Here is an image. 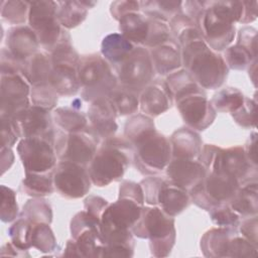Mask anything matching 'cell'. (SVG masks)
Segmentation results:
<instances>
[{"mask_svg":"<svg viewBox=\"0 0 258 258\" xmlns=\"http://www.w3.org/2000/svg\"><path fill=\"white\" fill-rule=\"evenodd\" d=\"M140 3L139 1H131V0H120L114 1L110 5V12L114 19L119 20L126 14L132 12H139Z\"/></svg>","mask_w":258,"mask_h":258,"instance_id":"52","label":"cell"},{"mask_svg":"<svg viewBox=\"0 0 258 258\" xmlns=\"http://www.w3.org/2000/svg\"><path fill=\"white\" fill-rule=\"evenodd\" d=\"M180 50L184 70L202 89L215 90L224 84L229 69L223 56L210 48L204 39L195 40Z\"/></svg>","mask_w":258,"mask_h":258,"instance_id":"2","label":"cell"},{"mask_svg":"<svg viewBox=\"0 0 258 258\" xmlns=\"http://www.w3.org/2000/svg\"><path fill=\"white\" fill-rule=\"evenodd\" d=\"M1 220L4 223L13 222L18 217V205L16 194L11 188L1 185Z\"/></svg>","mask_w":258,"mask_h":258,"instance_id":"49","label":"cell"},{"mask_svg":"<svg viewBox=\"0 0 258 258\" xmlns=\"http://www.w3.org/2000/svg\"><path fill=\"white\" fill-rule=\"evenodd\" d=\"M71 233L79 257H102L105 240L100 219L87 211L79 212L71 221Z\"/></svg>","mask_w":258,"mask_h":258,"instance_id":"13","label":"cell"},{"mask_svg":"<svg viewBox=\"0 0 258 258\" xmlns=\"http://www.w3.org/2000/svg\"><path fill=\"white\" fill-rule=\"evenodd\" d=\"M133 160L134 147L125 137L104 139L89 164L92 183L101 187L120 180Z\"/></svg>","mask_w":258,"mask_h":258,"instance_id":"1","label":"cell"},{"mask_svg":"<svg viewBox=\"0 0 258 258\" xmlns=\"http://www.w3.org/2000/svg\"><path fill=\"white\" fill-rule=\"evenodd\" d=\"M172 158L195 159L202 150L200 135L189 127H182L172 133L169 138Z\"/></svg>","mask_w":258,"mask_h":258,"instance_id":"27","label":"cell"},{"mask_svg":"<svg viewBox=\"0 0 258 258\" xmlns=\"http://www.w3.org/2000/svg\"><path fill=\"white\" fill-rule=\"evenodd\" d=\"M13 119L21 138H41L54 144L52 116L41 107L30 105Z\"/></svg>","mask_w":258,"mask_h":258,"instance_id":"18","label":"cell"},{"mask_svg":"<svg viewBox=\"0 0 258 258\" xmlns=\"http://www.w3.org/2000/svg\"><path fill=\"white\" fill-rule=\"evenodd\" d=\"M140 9L143 14L150 17L159 19L165 22L174 17L176 14L182 13V2L181 1H160V0H149L140 1Z\"/></svg>","mask_w":258,"mask_h":258,"instance_id":"33","label":"cell"},{"mask_svg":"<svg viewBox=\"0 0 258 258\" xmlns=\"http://www.w3.org/2000/svg\"><path fill=\"white\" fill-rule=\"evenodd\" d=\"M84 206H85V211H87L91 215L101 220V217L105 212V210L107 209V207L109 206V203L105 199L99 196L90 195L85 199Z\"/></svg>","mask_w":258,"mask_h":258,"instance_id":"53","label":"cell"},{"mask_svg":"<svg viewBox=\"0 0 258 258\" xmlns=\"http://www.w3.org/2000/svg\"><path fill=\"white\" fill-rule=\"evenodd\" d=\"M134 236L149 240L151 254L166 257L175 242L174 219L158 207H143L140 217L131 228Z\"/></svg>","mask_w":258,"mask_h":258,"instance_id":"3","label":"cell"},{"mask_svg":"<svg viewBox=\"0 0 258 258\" xmlns=\"http://www.w3.org/2000/svg\"><path fill=\"white\" fill-rule=\"evenodd\" d=\"M256 107L257 102L255 99L245 97L242 106L231 115L238 125L244 128H255L257 121Z\"/></svg>","mask_w":258,"mask_h":258,"instance_id":"48","label":"cell"},{"mask_svg":"<svg viewBox=\"0 0 258 258\" xmlns=\"http://www.w3.org/2000/svg\"><path fill=\"white\" fill-rule=\"evenodd\" d=\"M119 30L121 34L131 43L144 44L149 30V19L139 12L126 14L119 20Z\"/></svg>","mask_w":258,"mask_h":258,"instance_id":"29","label":"cell"},{"mask_svg":"<svg viewBox=\"0 0 258 258\" xmlns=\"http://www.w3.org/2000/svg\"><path fill=\"white\" fill-rule=\"evenodd\" d=\"M184 123L192 130H205L215 120L217 111L203 89L187 94L175 102Z\"/></svg>","mask_w":258,"mask_h":258,"instance_id":"16","label":"cell"},{"mask_svg":"<svg viewBox=\"0 0 258 258\" xmlns=\"http://www.w3.org/2000/svg\"><path fill=\"white\" fill-rule=\"evenodd\" d=\"M48 84L57 95L72 96L80 90L77 68L69 66H52Z\"/></svg>","mask_w":258,"mask_h":258,"instance_id":"30","label":"cell"},{"mask_svg":"<svg viewBox=\"0 0 258 258\" xmlns=\"http://www.w3.org/2000/svg\"><path fill=\"white\" fill-rule=\"evenodd\" d=\"M150 56L154 71L161 76H168L181 67V50L172 38L156 47L151 48Z\"/></svg>","mask_w":258,"mask_h":258,"instance_id":"24","label":"cell"},{"mask_svg":"<svg viewBox=\"0 0 258 258\" xmlns=\"http://www.w3.org/2000/svg\"><path fill=\"white\" fill-rule=\"evenodd\" d=\"M88 8L82 1H60L58 2L57 18L63 28H74L80 25L87 17Z\"/></svg>","mask_w":258,"mask_h":258,"instance_id":"36","label":"cell"},{"mask_svg":"<svg viewBox=\"0 0 258 258\" xmlns=\"http://www.w3.org/2000/svg\"><path fill=\"white\" fill-rule=\"evenodd\" d=\"M153 130H155V126L151 117L137 114L130 117L125 123L124 137L133 145L138 139Z\"/></svg>","mask_w":258,"mask_h":258,"instance_id":"40","label":"cell"},{"mask_svg":"<svg viewBox=\"0 0 258 258\" xmlns=\"http://www.w3.org/2000/svg\"><path fill=\"white\" fill-rule=\"evenodd\" d=\"M173 100L166 87L165 81H155L140 92L139 106L144 115L158 116L169 109Z\"/></svg>","mask_w":258,"mask_h":258,"instance_id":"22","label":"cell"},{"mask_svg":"<svg viewBox=\"0 0 258 258\" xmlns=\"http://www.w3.org/2000/svg\"><path fill=\"white\" fill-rule=\"evenodd\" d=\"M237 44L245 47L254 57H257V30L250 26L241 28L238 33Z\"/></svg>","mask_w":258,"mask_h":258,"instance_id":"51","label":"cell"},{"mask_svg":"<svg viewBox=\"0 0 258 258\" xmlns=\"http://www.w3.org/2000/svg\"><path fill=\"white\" fill-rule=\"evenodd\" d=\"M1 147H12L20 138L13 119L1 116Z\"/></svg>","mask_w":258,"mask_h":258,"instance_id":"50","label":"cell"},{"mask_svg":"<svg viewBox=\"0 0 258 258\" xmlns=\"http://www.w3.org/2000/svg\"><path fill=\"white\" fill-rule=\"evenodd\" d=\"M195 23L204 41L214 51L226 49L234 40L235 24L217 12L212 1H205V7L195 19Z\"/></svg>","mask_w":258,"mask_h":258,"instance_id":"12","label":"cell"},{"mask_svg":"<svg viewBox=\"0 0 258 258\" xmlns=\"http://www.w3.org/2000/svg\"><path fill=\"white\" fill-rule=\"evenodd\" d=\"M53 171L45 173L25 172V177L22 180V187L26 195L33 198H42L49 196L54 190Z\"/></svg>","mask_w":258,"mask_h":258,"instance_id":"34","label":"cell"},{"mask_svg":"<svg viewBox=\"0 0 258 258\" xmlns=\"http://www.w3.org/2000/svg\"><path fill=\"white\" fill-rule=\"evenodd\" d=\"M148 19H149V30H148L147 38L143 44L144 46L153 48L172 39L171 37L172 35L167 22L159 19H155V18H150V17H148Z\"/></svg>","mask_w":258,"mask_h":258,"instance_id":"45","label":"cell"},{"mask_svg":"<svg viewBox=\"0 0 258 258\" xmlns=\"http://www.w3.org/2000/svg\"><path fill=\"white\" fill-rule=\"evenodd\" d=\"M165 84L173 102L187 94L202 89L184 69L168 75L165 80Z\"/></svg>","mask_w":258,"mask_h":258,"instance_id":"35","label":"cell"},{"mask_svg":"<svg viewBox=\"0 0 258 258\" xmlns=\"http://www.w3.org/2000/svg\"><path fill=\"white\" fill-rule=\"evenodd\" d=\"M99 138L90 125L79 132L57 130L54 137L56 157L59 161H72L87 167L99 148Z\"/></svg>","mask_w":258,"mask_h":258,"instance_id":"8","label":"cell"},{"mask_svg":"<svg viewBox=\"0 0 258 258\" xmlns=\"http://www.w3.org/2000/svg\"><path fill=\"white\" fill-rule=\"evenodd\" d=\"M119 196L120 197H128L134 199L142 204H144V195L143 189L140 183H136L130 180L122 181L119 187Z\"/></svg>","mask_w":258,"mask_h":258,"instance_id":"56","label":"cell"},{"mask_svg":"<svg viewBox=\"0 0 258 258\" xmlns=\"http://www.w3.org/2000/svg\"><path fill=\"white\" fill-rule=\"evenodd\" d=\"M108 99L113 105L117 116L132 115L139 108L138 94L121 86H117V88L108 96Z\"/></svg>","mask_w":258,"mask_h":258,"instance_id":"37","label":"cell"},{"mask_svg":"<svg viewBox=\"0 0 258 258\" xmlns=\"http://www.w3.org/2000/svg\"><path fill=\"white\" fill-rule=\"evenodd\" d=\"M77 73L82 98L87 102L108 98L117 88L118 79L112 66L100 54L93 53L80 57Z\"/></svg>","mask_w":258,"mask_h":258,"instance_id":"4","label":"cell"},{"mask_svg":"<svg viewBox=\"0 0 258 258\" xmlns=\"http://www.w3.org/2000/svg\"><path fill=\"white\" fill-rule=\"evenodd\" d=\"M114 69L120 86L137 94L150 84L155 73L150 52L142 46L134 47Z\"/></svg>","mask_w":258,"mask_h":258,"instance_id":"11","label":"cell"},{"mask_svg":"<svg viewBox=\"0 0 258 258\" xmlns=\"http://www.w3.org/2000/svg\"><path fill=\"white\" fill-rule=\"evenodd\" d=\"M52 176L54 189L66 199H80L91 188L92 180L87 167L72 161H58Z\"/></svg>","mask_w":258,"mask_h":258,"instance_id":"14","label":"cell"},{"mask_svg":"<svg viewBox=\"0 0 258 258\" xmlns=\"http://www.w3.org/2000/svg\"><path fill=\"white\" fill-rule=\"evenodd\" d=\"M182 6L185 11V15L195 21L199 13L205 7V1H184L182 2Z\"/></svg>","mask_w":258,"mask_h":258,"instance_id":"58","label":"cell"},{"mask_svg":"<svg viewBox=\"0 0 258 258\" xmlns=\"http://www.w3.org/2000/svg\"><path fill=\"white\" fill-rule=\"evenodd\" d=\"M249 77L252 80L254 86L256 87V81H257V58L254 59L251 64L249 66Z\"/></svg>","mask_w":258,"mask_h":258,"instance_id":"60","label":"cell"},{"mask_svg":"<svg viewBox=\"0 0 258 258\" xmlns=\"http://www.w3.org/2000/svg\"><path fill=\"white\" fill-rule=\"evenodd\" d=\"M199 161L205 166L207 171L225 172L237 178L241 183L257 179V171L255 166L248 161L244 147L233 146L227 149L206 144L202 146L199 155Z\"/></svg>","mask_w":258,"mask_h":258,"instance_id":"5","label":"cell"},{"mask_svg":"<svg viewBox=\"0 0 258 258\" xmlns=\"http://www.w3.org/2000/svg\"><path fill=\"white\" fill-rule=\"evenodd\" d=\"M51 70L50 54L44 51H37L21 62L20 74L34 87L48 84Z\"/></svg>","mask_w":258,"mask_h":258,"instance_id":"26","label":"cell"},{"mask_svg":"<svg viewBox=\"0 0 258 258\" xmlns=\"http://www.w3.org/2000/svg\"><path fill=\"white\" fill-rule=\"evenodd\" d=\"M30 245L43 253H50L56 250V239L49 224L32 222Z\"/></svg>","mask_w":258,"mask_h":258,"instance_id":"39","label":"cell"},{"mask_svg":"<svg viewBox=\"0 0 258 258\" xmlns=\"http://www.w3.org/2000/svg\"><path fill=\"white\" fill-rule=\"evenodd\" d=\"M239 186V180L230 174L207 171L204 179L189 191V198L198 207L209 212L220 204H228Z\"/></svg>","mask_w":258,"mask_h":258,"instance_id":"10","label":"cell"},{"mask_svg":"<svg viewBox=\"0 0 258 258\" xmlns=\"http://www.w3.org/2000/svg\"><path fill=\"white\" fill-rule=\"evenodd\" d=\"M237 233V228L231 227H218L209 230L201 240L204 255L207 257H228L231 241Z\"/></svg>","mask_w":258,"mask_h":258,"instance_id":"25","label":"cell"},{"mask_svg":"<svg viewBox=\"0 0 258 258\" xmlns=\"http://www.w3.org/2000/svg\"><path fill=\"white\" fill-rule=\"evenodd\" d=\"M133 49V43H131L121 33H111L105 36L101 44L103 57L114 68L122 62Z\"/></svg>","mask_w":258,"mask_h":258,"instance_id":"31","label":"cell"},{"mask_svg":"<svg viewBox=\"0 0 258 258\" xmlns=\"http://www.w3.org/2000/svg\"><path fill=\"white\" fill-rule=\"evenodd\" d=\"M223 58L228 69L242 71L249 68L251 62L257 57H254L249 50L236 43L226 48Z\"/></svg>","mask_w":258,"mask_h":258,"instance_id":"44","label":"cell"},{"mask_svg":"<svg viewBox=\"0 0 258 258\" xmlns=\"http://www.w3.org/2000/svg\"><path fill=\"white\" fill-rule=\"evenodd\" d=\"M90 126L95 133L104 139L114 136L118 129L117 113L108 98H101L91 102L88 109Z\"/></svg>","mask_w":258,"mask_h":258,"instance_id":"21","label":"cell"},{"mask_svg":"<svg viewBox=\"0 0 258 258\" xmlns=\"http://www.w3.org/2000/svg\"><path fill=\"white\" fill-rule=\"evenodd\" d=\"M144 203L160 208L170 217L180 214L189 205V195L183 188L168 179L159 176H148L140 181Z\"/></svg>","mask_w":258,"mask_h":258,"instance_id":"9","label":"cell"},{"mask_svg":"<svg viewBox=\"0 0 258 258\" xmlns=\"http://www.w3.org/2000/svg\"><path fill=\"white\" fill-rule=\"evenodd\" d=\"M57 12L58 1H29V27L35 32L39 44L49 52L55 48L67 32L58 21Z\"/></svg>","mask_w":258,"mask_h":258,"instance_id":"6","label":"cell"},{"mask_svg":"<svg viewBox=\"0 0 258 258\" xmlns=\"http://www.w3.org/2000/svg\"><path fill=\"white\" fill-rule=\"evenodd\" d=\"M52 119L59 130L68 133L83 131L89 126L86 115L73 107L56 108L53 111Z\"/></svg>","mask_w":258,"mask_h":258,"instance_id":"32","label":"cell"},{"mask_svg":"<svg viewBox=\"0 0 258 258\" xmlns=\"http://www.w3.org/2000/svg\"><path fill=\"white\" fill-rule=\"evenodd\" d=\"M30 89L21 74L1 75V116L14 118L30 106Z\"/></svg>","mask_w":258,"mask_h":258,"instance_id":"17","label":"cell"},{"mask_svg":"<svg viewBox=\"0 0 258 258\" xmlns=\"http://www.w3.org/2000/svg\"><path fill=\"white\" fill-rule=\"evenodd\" d=\"M244 151L251 165L257 167V133L252 132L246 142Z\"/></svg>","mask_w":258,"mask_h":258,"instance_id":"57","label":"cell"},{"mask_svg":"<svg viewBox=\"0 0 258 258\" xmlns=\"http://www.w3.org/2000/svg\"><path fill=\"white\" fill-rule=\"evenodd\" d=\"M244 99L245 96L240 90L233 87H227L215 94L211 103L216 111L232 114L242 106Z\"/></svg>","mask_w":258,"mask_h":258,"instance_id":"38","label":"cell"},{"mask_svg":"<svg viewBox=\"0 0 258 258\" xmlns=\"http://www.w3.org/2000/svg\"><path fill=\"white\" fill-rule=\"evenodd\" d=\"M29 1L8 0L1 1V17L11 24L22 25L28 20Z\"/></svg>","mask_w":258,"mask_h":258,"instance_id":"42","label":"cell"},{"mask_svg":"<svg viewBox=\"0 0 258 258\" xmlns=\"http://www.w3.org/2000/svg\"><path fill=\"white\" fill-rule=\"evenodd\" d=\"M21 62L18 61L7 48L1 49V75L20 74Z\"/></svg>","mask_w":258,"mask_h":258,"instance_id":"55","label":"cell"},{"mask_svg":"<svg viewBox=\"0 0 258 258\" xmlns=\"http://www.w3.org/2000/svg\"><path fill=\"white\" fill-rule=\"evenodd\" d=\"M14 161V154L10 147H1V173L10 168Z\"/></svg>","mask_w":258,"mask_h":258,"instance_id":"59","label":"cell"},{"mask_svg":"<svg viewBox=\"0 0 258 258\" xmlns=\"http://www.w3.org/2000/svg\"><path fill=\"white\" fill-rule=\"evenodd\" d=\"M57 96L58 95L49 84L34 86L30 91V100L32 104L48 111L56 106Z\"/></svg>","mask_w":258,"mask_h":258,"instance_id":"46","label":"cell"},{"mask_svg":"<svg viewBox=\"0 0 258 258\" xmlns=\"http://www.w3.org/2000/svg\"><path fill=\"white\" fill-rule=\"evenodd\" d=\"M134 162L143 174H156L166 168L172 159L171 144L168 138L153 130L134 144Z\"/></svg>","mask_w":258,"mask_h":258,"instance_id":"7","label":"cell"},{"mask_svg":"<svg viewBox=\"0 0 258 258\" xmlns=\"http://www.w3.org/2000/svg\"><path fill=\"white\" fill-rule=\"evenodd\" d=\"M240 233L241 235L246 238L249 242L253 245L258 246L257 243V226H258V219L257 216L246 217L240 224Z\"/></svg>","mask_w":258,"mask_h":258,"instance_id":"54","label":"cell"},{"mask_svg":"<svg viewBox=\"0 0 258 258\" xmlns=\"http://www.w3.org/2000/svg\"><path fill=\"white\" fill-rule=\"evenodd\" d=\"M144 204L128 198L120 197L113 204H109L101 217L103 232L131 230L140 217Z\"/></svg>","mask_w":258,"mask_h":258,"instance_id":"19","label":"cell"},{"mask_svg":"<svg viewBox=\"0 0 258 258\" xmlns=\"http://www.w3.org/2000/svg\"><path fill=\"white\" fill-rule=\"evenodd\" d=\"M32 222L23 217H19L8 229L11 242L14 246L20 250L26 251L31 247L30 245V233Z\"/></svg>","mask_w":258,"mask_h":258,"instance_id":"43","label":"cell"},{"mask_svg":"<svg viewBox=\"0 0 258 258\" xmlns=\"http://www.w3.org/2000/svg\"><path fill=\"white\" fill-rule=\"evenodd\" d=\"M238 214L246 217L257 216L258 213V185L257 180L246 181L240 184L238 190L228 203Z\"/></svg>","mask_w":258,"mask_h":258,"instance_id":"28","label":"cell"},{"mask_svg":"<svg viewBox=\"0 0 258 258\" xmlns=\"http://www.w3.org/2000/svg\"><path fill=\"white\" fill-rule=\"evenodd\" d=\"M165 169L167 179L186 191H190L207 174L200 161L187 158H172Z\"/></svg>","mask_w":258,"mask_h":258,"instance_id":"20","label":"cell"},{"mask_svg":"<svg viewBox=\"0 0 258 258\" xmlns=\"http://www.w3.org/2000/svg\"><path fill=\"white\" fill-rule=\"evenodd\" d=\"M6 45L9 52L22 62L37 52L39 41L29 26L17 25L7 31Z\"/></svg>","mask_w":258,"mask_h":258,"instance_id":"23","label":"cell"},{"mask_svg":"<svg viewBox=\"0 0 258 258\" xmlns=\"http://www.w3.org/2000/svg\"><path fill=\"white\" fill-rule=\"evenodd\" d=\"M20 217L28 219L34 223L50 224L52 221V211L48 203L41 198L29 200L22 209Z\"/></svg>","mask_w":258,"mask_h":258,"instance_id":"41","label":"cell"},{"mask_svg":"<svg viewBox=\"0 0 258 258\" xmlns=\"http://www.w3.org/2000/svg\"><path fill=\"white\" fill-rule=\"evenodd\" d=\"M17 152L25 172H50L57 164L54 144L45 139L22 138L17 144Z\"/></svg>","mask_w":258,"mask_h":258,"instance_id":"15","label":"cell"},{"mask_svg":"<svg viewBox=\"0 0 258 258\" xmlns=\"http://www.w3.org/2000/svg\"><path fill=\"white\" fill-rule=\"evenodd\" d=\"M212 222L218 227L237 228L240 224V215H238L229 204H220L209 211Z\"/></svg>","mask_w":258,"mask_h":258,"instance_id":"47","label":"cell"}]
</instances>
